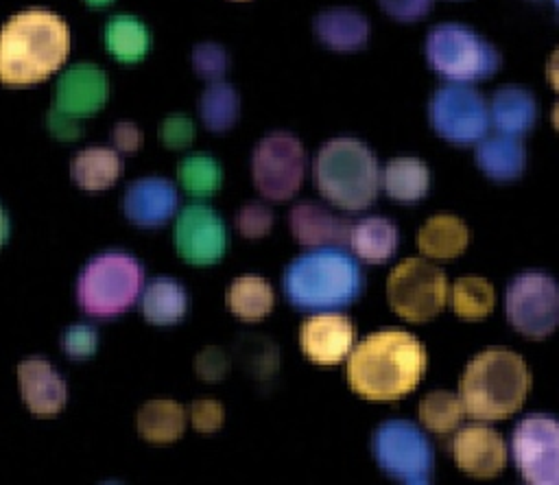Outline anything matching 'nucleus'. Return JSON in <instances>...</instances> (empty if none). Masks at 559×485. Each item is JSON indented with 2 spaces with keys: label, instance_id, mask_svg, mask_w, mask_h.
Listing matches in <instances>:
<instances>
[{
  "label": "nucleus",
  "instance_id": "14",
  "mask_svg": "<svg viewBox=\"0 0 559 485\" xmlns=\"http://www.w3.org/2000/svg\"><path fill=\"white\" fill-rule=\"evenodd\" d=\"M175 249L181 260L207 267L216 264L227 251V227L205 203H188L175 218Z\"/></svg>",
  "mask_w": 559,
  "mask_h": 485
},
{
  "label": "nucleus",
  "instance_id": "12",
  "mask_svg": "<svg viewBox=\"0 0 559 485\" xmlns=\"http://www.w3.org/2000/svg\"><path fill=\"white\" fill-rule=\"evenodd\" d=\"M428 120L435 133L456 146L476 144L489 131V105L467 83L441 85L428 100Z\"/></svg>",
  "mask_w": 559,
  "mask_h": 485
},
{
  "label": "nucleus",
  "instance_id": "26",
  "mask_svg": "<svg viewBox=\"0 0 559 485\" xmlns=\"http://www.w3.org/2000/svg\"><path fill=\"white\" fill-rule=\"evenodd\" d=\"M347 245L358 260L367 264H382L397 249V227L382 216L360 218L349 227Z\"/></svg>",
  "mask_w": 559,
  "mask_h": 485
},
{
  "label": "nucleus",
  "instance_id": "7",
  "mask_svg": "<svg viewBox=\"0 0 559 485\" xmlns=\"http://www.w3.org/2000/svg\"><path fill=\"white\" fill-rule=\"evenodd\" d=\"M424 52L428 66L450 83H476L500 68V52L474 28L459 22L432 26Z\"/></svg>",
  "mask_w": 559,
  "mask_h": 485
},
{
  "label": "nucleus",
  "instance_id": "1",
  "mask_svg": "<svg viewBox=\"0 0 559 485\" xmlns=\"http://www.w3.org/2000/svg\"><path fill=\"white\" fill-rule=\"evenodd\" d=\"M428 365L426 347L406 330L367 334L347 356V382L354 393L373 402H391L411 393Z\"/></svg>",
  "mask_w": 559,
  "mask_h": 485
},
{
  "label": "nucleus",
  "instance_id": "43",
  "mask_svg": "<svg viewBox=\"0 0 559 485\" xmlns=\"http://www.w3.org/2000/svg\"><path fill=\"white\" fill-rule=\"evenodd\" d=\"M382 11L397 22H417L430 9L432 0H378Z\"/></svg>",
  "mask_w": 559,
  "mask_h": 485
},
{
  "label": "nucleus",
  "instance_id": "16",
  "mask_svg": "<svg viewBox=\"0 0 559 485\" xmlns=\"http://www.w3.org/2000/svg\"><path fill=\"white\" fill-rule=\"evenodd\" d=\"M299 347L314 365H338L354 347V326L345 315L317 312L301 323Z\"/></svg>",
  "mask_w": 559,
  "mask_h": 485
},
{
  "label": "nucleus",
  "instance_id": "37",
  "mask_svg": "<svg viewBox=\"0 0 559 485\" xmlns=\"http://www.w3.org/2000/svg\"><path fill=\"white\" fill-rule=\"evenodd\" d=\"M192 68L194 72L205 79V81H218L223 79V74L227 72V66H229V57L225 52L223 46L214 44V42H203V44H197L192 48Z\"/></svg>",
  "mask_w": 559,
  "mask_h": 485
},
{
  "label": "nucleus",
  "instance_id": "33",
  "mask_svg": "<svg viewBox=\"0 0 559 485\" xmlns=\"http://www.w3.org/2000/svg\"><path fill=\"white\" fill-rule=\"evenodd\" d=\"M177 179L190 197L205 199V197H212L221 188L223 168L212 155L192 153L179 162Z\"/></svg>",
  "mask_w": 559,
  "mask_h": 485
},
{
  "label": "nucleus",
  "instance_id": "49",
  "mask_svg": "<svg viewBox=\"0 0 559 485\" xmlns=\"http://www.w3.org/2000/svg\"><path fill=\"white\" fill-rule=\"evenodd\" d=\"M90 7H107V4H111L114 0H85Z\"/></svg>",
  "mask_w": 559,
  "mask_h": 485
},
{
  "label": "nucleus",
  "instance_id": "6",
  "mask_svg": "<svg viewBox=\"0 0 559 485\" xmlns=\"http://www.w3.org/2000/svg\"><path fill=\"white\" fill-rule=\"evenodd\" d=\"M144 286V269L127 251H105L87 260L76 280L79 308L98 319L129 310Z\"/></svg>",
  "mask_w": 559,
  "mask_h": 485
},
{
  "label": "nucleus",
  "instance_id": "30",
  "mask_svg": "<svg viewBox=\"0 0 559 485\" xmlns=\"http://www.w3.org/2000/svg\"><path fill=\"white\" fill-rule=\"evenodd\" d=\"M103 42L107 50L122 63H135L144 59L151 48V33L142 20L129 13L109 17L103 28Z\"/></svg>",
  "mask_w": 559,
  "mask_h": 485
},
{
  "label": "nucleus",
  "instance_id": "27",
  "mask_svg": "<svg viewBox=\"0 0 559 485\" xmlns=\"http://www.w3.org/2000/svg\"><path fill=\"white\" fill-rule=\"evenodd\" d=\"M70 173L79 188L96 192L116 184L122 173V162L116 149L87 146L74 155Z\"/></svg>",
  "mask_w": 559,
  "mask_h": 485
},
{
  "label": "nucleus",
  "instance_id": "34",
  "mask_svg": "<svg viewBox=\"0 0 559 485\" xmlns=\"http://www.w3.org/2000/svg\"><path fill=\"white\" fill-rule=\"evenodd\" d=\"M452 310L467 321L485 319L493 310V286L485 277L465 275L452 286Z\"/></svg>",
  "mask_w": 559,
  "mask_h": 485
},
{
  "label": "nucleus",
  "instance_id": "40",
  "mask_svg": "<svg viewBox=\"0 0 559 485\" xmlns=\"http://www.w3.org/2000/svg\"><path fill=\"white\" fill-rule=\"evenodd\" d=\"M186 417L197 433H216L225 422V409L218 400L201 398L188 406Z\"/></svg>",
  "mask_w": 559,
  "mask_h": 485
},
{
  "label": "nucleus",
  "instance_id": "3",
  "mask_svg": "<svg viewBox=\"0 0 559 485\" xmlns=\"http://www.w3.org/2000/svg\"><path fill=\"white\" fill-rule=\"evenodd\" d=\"M365 286L358 258L343 247H312L282 275V291L297 310L325 312L349 306Z\"/></svg>",
  "mask_w": 559,
  "mask_h": 485
},
{
  "label": "nucleus",
  "instance_id": "38",
  "mask_svg": "<svg viewBox=\"0 0 559 485\" xmlns=\"http://www.w3.org/2000/svg\"><path fill=\"white\" fill-rule=\"evenodd\" d=\"M98 332L87 323H74L61 334V350L72 360H85L96 354Z\"/></svg>",
  "mask_w": 559,
  "mask_h": 485
},
{
  "label": "nucleus",
  "instance_id": "46",
  "mask_svg": "<svg viewBox=\"0 0 559 485\" xmlns=\"http://www.w3.org/2000/svg\"><path fill=\"white\" fill-rule=\"evenodd\" d=\"M546 79L555 92H559V46L550 52L546 61Z\"/></svg>",
  "mask_w": 559,
  "mask_h": 485
},
{
  "label": "nucleus",
  "instance_id": "45",
  "mask_svg": "<svg viewBox=\"0 0 559 485\" xmlns=\"http://www.w3.org/2000/svg\"><path fill=\"white\" fill-rule=\"evenodd\" d=\"M142 131L138 125L133 122H116L114 129H111V144L116 146V151H122V153H135L140 146H142Z\"/></svg>",
  "mask_w": 559,
  "mask_h": 485
},
{
  "label": "nucleus",
  "instance_id": "32",
  "mask_svg": "<svg viewBox=\"0 0 559 485\" xmlns=\"http://www.w3.org/2000/svg\"><path fill=\"white\" fill-rule=\"evenodd\" d=\"M240 114V96L238 92L225 81H210L199 98V116L203 125L214 131L223 133L229 131Z\"/></svg>",
  "mask_w": 559,
  "mask_h": 485
},
{
  "label": "nucleus",
  "instance_id": "29",
  "mask_svg": "<svg viewBox=\"0 0 559 485\" xmlns=\"http://www.w3.org/2000/svg\"><path fill=\"white\" fill-rule=\"evenodd\" d=\"M138 433L148 443H173L186 430V409L175 400H148L138 411Z\"/></svg>",
  "mask_w": 559,
  "mask_h": 485
},
{
  "label": "nucleus",
  "instance_id": "39",
  "mask_svg": "<svg viewBox=\"0 0 559 485\" xmlns=\"http://www.w3.org/2000/svg\"><path fill=\"white\" fill-rule=\"evenodd\" d=\"M236 227L245 238H262L273 227V212L262 203H247L236 214Z\"/></svg>",
  "mask_w": 559,
  "mask_h": 485
},
{
  "label": "nucleus",
  "instance_id": "36",
  "mask_svg": "<svg viewBox=\"0 0 559 485\" xmlns=\"http://www.w3.org/2000/svg\"><path fill=\"white\" fill-rule=\"evenodd\" d=\"M240 356L247 369H251V374L258 378H269L277 369V350L266 339L249 334V339L240 343Z\"/></svg>",
  "mask_w": 559,
  "mask_h": 485
},
{
  "label": "nucleus",
  "instance_id": "15",
  "mask_svg": "<svg viewBox=\"0 0 559 485\" xmlns=\"http://www.w3.org/2000/svg\"><path fill=\"white\" fill-rule=\"evenodd\" d=\"M450 452L456 468L476 478H491L500 474L507 463L502 435L483 424H469L456 430L450 441Z\"/></svg>",
  "mask_w": 559,
  "mask_h": 485
},
{
  "label": "nucleus",
  "instance_id": "8",
  "mask_svg": "<svg viewBox=\"0 0 559 485\" xmlns=\"http://www.w3.org/2000/svg\"><path fill=\"white\" fill-rule=\"evenodd\" d=\"M378 468L393 481L426 485L432 481L435 452L426 433L408 419L382 422L371 437Z\"/></svg>",
  "mask_w": 559,
  "mask_h": 485
},
{
  "label": "nucleus",
  "instance_id": "41",
  "mask_svg": "<svg viewBox=\"0 0 559 485\" xmlns=\"http://www.w3.org/2000/svg\"><path fill=\"white\" fill-rule=\"evenodd\" d=\"M194 122L186 114H170L164 118L159 135L168 149H183L194 140Z\"/></svg>",
  "mask_w": 559,
  "mask_h": 485
},
{
  "label": "nucleus",
  "instance_id": "2",
  "mask_svg": "<svg viewBox=\"0 0 559 485\" xmlns=\"http://www.w3.org/2000/svg\"><path fill=\"white\" fill-rule=\"evenodd\" d=\"M70 52L63 17L46 9L11 15L0 28V83L26 87L48 79Z\"/></svg>",
  "mask_w": 559,
  "mask_h": 485
},
{
  "label": "nucleus",
  "instance_id": "25",
  "mask_svg": "<svg viewBox=\"0 0 559 485\" xmlns=\"http://www.w3.org/2000/svg\"><path fill=\"white\" fill-rule=\"evenodd\" d=\"M140 310L153 326H173L186 317L188 293L173 277H153L142 286Z\"/></svg>",
  "mask_w": 559,
  "mask_h": 485
},
{
  "label": "nucleus",
  "instance_id": "18",
  "mask_svg": "<svg viewBox=\"0 0 559 485\" xmlns=\"http://www.w3.org/2000/svg\"><path fill=\"white\" fill-rule=\"evenodd\" d=\"M179 194L173 181L164 177H142L127 186L122 197L124 216L138 227H162L177 212Z\"/></svg>",
  "mask_w": 559,
  "mask_h": 485
},
{
  "label": "nucleus",
  "instance_id": "4",
  "mask_svg": "<svg viewBox=\"0 0 559 485\" xmlns=\"http://www.w3.org/2000/svg\"><path fill=\"white\" fill-rule=\"evenodd\" d=\"M528 389L531 371L524 358L507 347H487L467 363L459 382V398L465 415L493 422L520 411Z\"/></svg>",
  "mask_w": 559,
  "mask_h": 485
},
{
  "label": "nucleus",
  "instance_id": "42",
  "mask_svg": "<svg viewBox=\"0 0 559 485\" xmlns=\"http://www.w3.org/2000/svg\"><path fill=\"white\" fill-rule=\"evenodd\" d=\"M194 369H197V376L205 382H218L227 376L229 371V360H227V354L221 350V347H203L197 358H194Z\"/></svg>",
  "mask_w": 559,
  "mask_h": 485
},
{
  "label": "nucleus",
  "instance_id": "23",
  "mask_svg": "<svg viewBox=\"0 0 559 485\" xmlns=\"http://www.w3.org/2000/svg\"><path fill=\"white\" fill-rule=\"evenodd\" d=\"M476 164L493 181H515L524 173L526 151L524 144L513 135H485L476 142Z\"/></svg>",
  "mask_w": 559,
  "mask_h": 485
},
{
  "label": "nucleus",
  "instance_id": "44",
  "mask_svg": "<svg viewBox=\"0 0 559 485\" xmlns=\"http://www.w3.org/2000/svg\"><path fill=\"white\" fill-rule=\"evenodd\" d=\"M46 127H48L50 135H55L61 142L79 140L81 133H83L81 120L61 111V109H57V107H50V111L46 114Z\"/></svg>",
  "mask_w": 559,
  "mask_h": 485
},
{
  "label": "nucleus",
  "instance_id": "11",
  "mask_svg": "<svg viewBox=\"0 0 559 485\" xmlns=\"http://www.w3.org/2000/svg\"><path fill=\"white\" fill-rule=\"evenodd\" d=\"M306 175L304 144L288 131L266 133L251 155V177L262 197L286 201L297 194Z\"/></svg>",
  "mask_w": 559,
  "mask_h": 485
},
{
  "label": "nucleus",
  "instance_id": "22",
  "mask_svg": "<svg viewBox=\"0 0 559 485\" xmlns=\"http://www.w3.org/2000/svg\"><path fill=\"white\" fill-rule=\"evenodd\" d=\"M489 120L498 133L522 138L533 129L537 120V100L524 87H500L489 100Z\"/></svg>",
  "mask_w": 559,
  "mask_h": 485
},
{
  "label": "nucleus",
  "instance_id": "24",
  "mask_svg": "<svg viewBox=\"0 0 559 485\" xmlns=\"http://www.w3.org/2000/svg\"><path fill=\"white\" fill-rule=\"evenodd\" d=\"M467 225L454 214H435L417 232V247L435 260H452L467 249Z\"/></svg>",
  "mask_w": 559,
  "mask_h": 485
},
{
  "label": "nucleus",
  "instance_id": "35",
  "mask_svg": "<svg viewBox=\"0 0 559 485\" xmlns=\"http://www.w3.org/2000/svg\"><path fill=\"white\" fill-rule=\"evenodd\" d=\"M465 415L463 402L450 391H430L419 402V422L435 435H448L459 428Z\"/></svg>",
  "mask_w": 559,
  "mask_h": 485
},
{
  "label": "nucleus",
  "instance_id": "9",
  "mask_svg": "<svg viewBox=\"0 0 559 485\" xmlns=\"http://www.w3.org/2000/svg\"><path fill=\"white\" fill-rule=\"evenodd\" d=\"M504 315L526 339H546L559 328V284L544 271L515 275L504 291Z\"/></svg>",
  "mask_w": 559,
  "mask_h": 485
},
{
  "label": "nucleus",
  "instance_id": "47",
  "mask_svg": "<svg viewBox=\"0 0 559 485\" xmlns=\"http://www.w3.org/2000/svg\"><path fill=\"white\" fill-rule=\"evenodd\" d=\"M9 232H11V223H9V216H7L4 208L0 205V247L9 240Z\"/></svg>",
  "mask_w": 559,
  "mask_h": 485
},
{
  "label": "nucleus",
  "instance_id": "28",
  "mask_svg": "<svg viewBox=\"0 0 559 485\" xmlns=\"http://www.w3.org/2000/svg\"><path fill=\"white\" fill-rule=\"evenodd\" d=\"M380 184L393 201L417 203L430 188V170L419 157H395L384 166Z\"/></svg>",
  "mask_w": 559,
  "mask_h": 485
},
{
  "label": "nucleus",
  "instance_id": "13",
  "mask_svg": "<svg viewBox=\"0 0 559 485\" xmlns=\"http://www.w3.org/2000/svg\"><path fill=\"white\" fill-rule=\"evenodd\" d=\"M511 454L531 485H559V419L533 413L518 422L511 437Z\"/></svg>",
  "mask_w": 559,
  "mask_h": 485
},
{
  "label": "nucleus",
  "instance_id": "50",
  "mask_svg": "<svg viewBox=\"0 0 559 485\" xmlns=\"http://www.w3.org/2000/svg\"><path fill=\"white\" fill-rule=\"evenodd\" d=\"M552 4H555V9L559 11V0H552Z\"/></svg>",
  "mask_w": 559,
  "mask_h": 485
},
{
  "label": "nucleus",
  "instance_id": "31",
  "mask_svg": "<svg viewBox=\"0 0 559 485\" xmlns=\"http://www.w3.org/2000/svg\"><path fill=\"white\" fill-rule=\"evenodd\" d=\"M227 308L242 321L264 319L275 304L271 284L260 275H240L236 277L225 295Z\"/></svg>",
  "mask_w": 559,
  "mask_h": 485
},
{
  "label": "nucleus",
  "instance_id": "48",
  "mask_svg": "<svg viewBox=\"0 0 559 485\" xmlns=\"http://www.w3.org/2000/svg\"><path fill=\"white\" fill-rule=\"evenodd\" d=\"M550 118H552V127L559 131V100L552 105V116Z\"/></svg>",
  "mask_w": 559,
  "mask_h": 485
},
{
  "label": "nucleus",
  "instance_id": "20",
  "mask_svg": "<svg viewBox=\"0 0 559 485\" xmlns=\"http://www.w3.org/2000/svg\"><path fill=\"white\" fill-rule=\"evenodd\" d=\"M295 240L304 247H345L349 223L319 203H297L288 216Z\"/></svg>",
  "mask_w": 559,
  "mask_h": 485
},
{
  "label": "nucleus",
  "instance_id": "17",
  "mask_svg": "<svg viewBox=\"0 0 559 485\" xmlns=\"http://www.w3.org/2000/svg\"><path fill=\"white\" fill-rule=\"evenodd\" d=\"M109 98V76L96 63H74L61 72L55 85V107L85 118L96 114Z\"/></svg>",
  "mask_w": 559,
  "mask_h": 485
},
{
  "label": "nucleus",
  "instance_id": "5",
  "mask_svg": "<svg viewBox=\"0 0 559 485\" xmlns=\"http://www.w3.org/2000/svg\"><path fill=\"white\" fill-rule=\"evenodd\" d=\"M312 179L321 197L338 210H367L380 188V170L371 149L356 138H332L314 157Z\"/></svg>",
  "mask_w": 559,
  "mask_h": 485
},
{
  "label": "nucleus",
  "instance_id": "21",
  "mask_svg": "<svg viewBox=\"0 0 559 485\" xmlns=\"http://www.w3.org/2000/svg\"><path fill=\"white\" fill-rule=\"evenodd\" d=\"M314 37L330 50L354 52L369 39V20L347 7H334L321 11L312 22Z\"/></svg>",
  "mask_w": 559,
  "mask_h": 485
},
{
  "label": "nucleus",
  "instance_id": "19",
  "mask_svg": "<svg viewBox=\"0 0 559 485\" xmlns=\"http://www.w3.org/2000/svg\"><path fill=\"white\" fill-rule=\"evenodd\" d=\"M20 393L26 409L37 417L57 415L68 400L66 380L57 374V369L39 356L26 358L17 365Z\"/></svg>",
  "mask_w": 559,
  "mask_h": 485
},
{
  "label": "nucleus",
  "instance_id": "10",
  "mask_svg": "<svg viewBox=\"0 0 559 485\" xmlns=\"http://www.w3.org/2000/svg\"><path fill=\"white\" fill-rule=\"evenodd\" d=\"M386 299L402 319L413 323L428 321L448 301L445 273L421 258H406L389 273Z\"/></svg>",
  "mask_w": 559,
  "mask_h": 485
}]
</instances>
